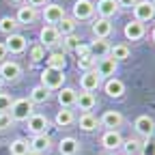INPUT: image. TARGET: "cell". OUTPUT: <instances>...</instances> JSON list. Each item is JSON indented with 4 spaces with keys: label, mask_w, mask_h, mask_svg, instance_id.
I'll return each instance as SVG.
<instances>
[{
    "label": "cell",
    "mask_w": 155,
    "mask_h": 155,
    "mask_svg": "<svg viewBox=\"0 0 155 155\" xmlns=\"http://www.w3.org/2000/svg\"><path fill=\"white\" fill-rule=\"evenodd\" d=\"M63 82H65V73L58 71V69H52V67H45L41 71V86H45L48 91H61L63 88Z\"/></svg>",
    "instance_id": "cell-1"
},
{
    "label": "cell",
    "mask_w": 155,
    "mask_h": 155,
    "mask_svg": "<svg viewBox=\"0 0 155 155\" xmlns=\"http://www.w3.org/2000/svg\"><path fill=\"white\" fill-rule=\"evenodd\" d=\"M32 101L30 99H15L13 104H11V119H13V123L15 121H28L30 119V116L35 114L32 112Z\"/></svg>",
    "instance_id": "cell-2"
},
{
    "label": "cell",
    "mask_w": 155,
    "mask_h": 155,
    "mask_svg": "<svg viewBox=\"0 0 155 155\" xmlns=\"http://www.w3.org/2000/svg\"><path fill=\"white\" fill-rule=\"evenodd\" d=\"M134 17H136V22H149V19L155 17V5L151 2V0H138V2L134 5Z\"/></svg>",
    "instance_id": "cell-3"
},
{
    "label": "cell",
    "mask_w": 155,
    "mask_h": 155,
    "mask_svg": "<svg viewBox=\"0 0 155 155\" xmlns=\"http://www.w3.org/2000/svg\"><path fill=\"white\" fill-rule=\"evenodd\" d=\"M26 123H28V131H30L32 136L48 134V129H50V119H48L45 114H32Z\"/></svg>",
    "instance_id": "cell-4"
},
{
    "label": "cell",
    "mask_w": 155,
    "mask_h": 155,
    "mask_svg": "<svg viewBox=\"0 0 155 155\" xmlns=\"http://www.w3.org/2000/svg\"><path fill=\"white\" fill-rule=\"evenodd\" d=\"M65 17V9L61 5H56V2H48L43 7V19L48 22V26H56L61 19Z\"/></svg>",
    "instance_id": "cell-5"
},
{
    "label": "cell",
    "mask_w": 155,
    "mask_h": 155,
    "mask_svg": "<svg viewBox=\"0 0 155 155\" xmlns=\"http://www.w3.org/2000/svg\"><path fill=\"white\" fill-rule=\"evenodd\" d=\"M95 13V5L91 0H75L73 2V19L80 22V19H91Z\"/></svg>",
    "instance_id": "cell-6"
},
{
    "label": "cell",
    "mask_w": 155,
    "mask_h": 155,
    "mask_svg": "<svg viewBox=\"0 0 155 155\" xmlns=\"http://www.w3.org/2000/svg\"><path fill=\"white\" fill-rule=\"evenodd\" d=\"M99 84H101V78H99V73H97V69L84 71V73L80 75V86H82L84 93H93V91H97V88H99Z\"/></svg>",
    "instance_id": "cell-7"
},
{
    "label": "cell",
    "mask_w": 155,
    "mask_h": 155,
    "mask_svg": "<svg viewBox=\"0 0 155 155\" xmlns=\"http://www.w3.org/2000/svg\"><path fill=\"white\" fill-rule=\"evenodd\" d=\"M19 75H22V67H19L17 63L5 61L2 65H0V78H2L5 82H15Z\"/></svg>",
    "instance_id": "cell-8"
},
{
    "label": "cell",
    "mask_w": 155,
    "mask_h": 155,
    "mask_svg": "<svg viewBox=\"0 0 155 155\" xmlns=\"http://www.w3.org/2000/svg\"><path fill=\"white\" fill-rule=\"evenodd\" d=\"M37 17H39L37 9H32V7L26 5V7H19V9H17L15 22H17V26H30V24L37 22Z\"/></svg>",
    "instance_id": "cell-9"
},
{
    "label": "cell",
    "mask_w": 155,
    "mask_h": 155,
    "mask_svg": "<svg viewBox=\"0 0 155 155\" xmlns=\"http://www.w3.org/2000/svg\"><path fill=\"white\" fill-rule=\"evenodd\" d=\"M121 144H123V138H121L119 129H108L101 136V147L106 151H116V149H121Z\"/></svg>",
    "instance_id": "cell-10"
},
{
    "label": "cell",
    "mask_w": 155,
    "mask_h": 155,
    "mask_svg": "<svg viewBox=\"0 0 155 155\" xmlns=\"http://www.w3.org/2000/svg\"><path fill=\"white\" fill-rule=\"evenodd\" d=\"M28 147H30V151H35V153H39V155H43V153H48V151L52 149V138H50L48 134L32 136V140L28 142Z\"/></svg>",
    "instance_id": "cell-11"
},
{
    "label": "cell",
    "mask_w": 155,
    "mask_h": 155,
    "mask_svg": "<svg viewBox=\"0 0 155 155\" xmlns=\"http://www.w3.org/2000/svg\"><path fill=\"white\" fill-rule=\"evenodd\" d=\"M39 39H41L43 48H54L56 43H61V35H58L56 26H43L39 32Z\"/></svg>",
    "instance_id": "cell-12"
},
{
    "label": "cell",
    "mask_w": 155,
    "mask_h": 155,
    "mask_svg": "<svg viewBox=\"0 0 155 155\" xmlns=\"http://www.w3.org/2000/svg\"><path fill=\"white\" fill-rule=\"evenodd\" d=\"M5 48H7V52H11V54H22V52L26 50V37H24V35H17V32L9 35Z\"/></svg>",
    "instance_id": "cell-13"
},
{
    "label": "cell",
    "mask_w": 155,
    "mask_h": 155,
    "mask_svg": "<svg viewBox=\"0 0 155 155\" xmlns=\"http://www.w3.org/2000/svg\"><path fill=\"white\" fill-rule=\"evenodd\" d=\"M123 114L121 112H116V110H108V112H104V116H101V125L104 127H108V129H119L121 125H123Z\"/></svg>",
    "instance_id": "cell-14"
},
{
    "label": "cell",
    "mask_w": 155,
    "mask_h": 155,
    "mask_svg": "<svg viewBox=\"0 0 155 155\" xmlns=\"http://www.w3.org/2000/svg\"><path fill=\"white\" fill-rule=\"evenodd\" d=\"M91 30H93L95 39H108L112 35V24H110V19L99 17V19H95V22H93V28Z\"/></svg>",
    "instance_id": "cell-15"
},
{
    "label": "cell",
    "mask_w": 155,
    "mask_h": 155,
    "mask_svg": "<svg viewBox=\"0 0 155 155\" xmlns=\"http://www.w3.org/2000/svg\"><path fill=\"white\" fill-rule=\"evenodd\" d=\"M104 91L108 97H112V99H119V97H123L125 93V84L119 80V78H110V80L104 84Z\"/></svg>",
    "instance_id": "cell-16"
},
{
    "label": "cell",
    "mask_w": 155,
    "mask_h": 155,
    "mask_svg": "<svg viewBox=\"0 0 155 155\" xmlns=\"http://www.w3.org/2000/svg\"><path fill=\"white\" fill-rule=\"evenodd\" d=\"M95 11L99 13L104 19H110L116 15V11H119V5H116V0H99L95 7Z\"/></svg>",
    "instance_id": "cell-17"
},
{
    "label": "cell",
    "mask_w": 155,
    "mask_h": 155,
    "mask_svg": "<svg viewBox=\"0 0 155 155\" xmlns=\"http://www.w3.org/2000/svg\"><path fill=\"white\" fill-rule=\"evenodd\" d=\"M91 48V56L93 58H106L110 54V43H108V39H95V41L88 43Z\"/></svg>",
    "instance_id": "cell-18"
},
{
    "label": "cell",
    "mask_w": 155,
    "mask_h": 155,
    "mask_svg": "<svg viewBox=\"0 0 155 155\" xmlns=\"http://www.w3.org/2000/svg\"><path fill=\"white\" fill-rule=\"evenodd\" d=\"M153 125H155V121L151 119V116H147V114L138 116V119H136V123H134L136 131H138L140 136H144V138H151V134H153Z\"/></svg>",
    "instance_id": "cell-19"
},
{
    "label": "cell",
    "mask_w": 155,
    "mask_h": 155,
    "mask_svg": "<svg viewBox=\"0 0 155 155\" xmlns=\"http://www.w3.org/2000/svg\"><path fill=\"white\" fill-rule=\"evenodd\" d=\"M75 99H78V91H75V88L63 86L61 91H58V104H61V108H71V106H75Z\"/></svg>",
    "instance_id": "cell-20"
},
{
    "label": "cell",
    "mask_w": 155,
    "mask_h": 155,
    "mask_svg": "<svg viewBox=\"0 0 155 155\" xmlns=\"http://www.w3.org/2000/svg\"><path fill=\"white\" fill-rule=\"evenodd\" d=\"M116 67H119V63H116L114 58L106 56V58L99 61V65H97V73H99V78H112L114 71H116Z\"/></svg>",
    "instance_id": "cell-21"
},
{
    "label": "cell",
    "mask_w": 155,
    "mask_h": 155,
    "mask_svg": "<svg viewBox=\"0 0 155 155\" xmlns=\"http://www.w3.org/2000/svg\"><path fill=\"white\" fill-rule=\"evenodd\" d=\"M75 106L80 108L82 112H91L95 106H97V97L93 93H78V99H75Z\"/></svg>",
    "instance_id": "cell-22"
},
{
    "label": "cell",
    "mask_w": 155,
    "mask_h": 155,
    "mask_svg": "<svg viewBox=\"0 0 155 155\" xmlns=\"http://www.w3.org/2000/svg\"><path fill=\"white\" fill-rule=\"evenodd\" d=\"M73 121H75V114H73L71 108H61L56 112V119H54L56 127H69Z\"/></svg>",
    "instance_id": "cell-23"
},
{
    "label": "cell",
    "mask_w": 155,
    "mask_h": 155,
    "mask_svg": "<svg viewBox=\"0 0 155 155\" xmlns=\"http://www.w3.org/2000/svg\"><path fill=\"white\" fill-rule=\"evenodd\" d=\"M78 151H80V142H78L75 138H63L61 142H58V153L61 155H75Z\"/></svg>",
    "instance_id": "cell-24"
},
{
    "label": "cell",
    "mask_w": 155,
    "mask_h": 155,
    "mask_svg": "<svg viewBox=\"0 0 155 155\" xmlns=\"http://www.w3.org/2000/svg\"><path fill=\"white\" fill-rule=\"evenodd\" d=\"M78 125H80L82 131H95L97 125H99V121H97V116L91 114V112H82L80 119H78Z\"/></svg>",
    "instance_id": "cell-25"
},
{
    "label": "cell",
    "mask_w": 155,
    "mask_h": 155,
    "mask_svg": "<svg viewBox=\"0 0 155 155\" xmlns=\"http://www.w3.org/2000/svg\"><path fill=\"white\" fill-rule=\"evenodd\" d=\"M125 37L131 39V41H136V39H142V37H144V24L131 19L129 24H125Z\"/></svg>",
    "instance_id": "cell-26"
},
{
    "label": "cell",
    "mask_w": 155,
    "mask_h": 155,
    "mask_svg": "<svg viewBox=\"0 0 155 155\" xmlns=\"http://www.w3.org/2000/svg\"><path fill=\"white\" fill-rule=\"evenodd\" d=\"M56 30H58V35L61 37H67V35H73V30H75V19L73 17H63L61 22L56 24Z\"/></svg>",
    "instance_id": "cell-27"
},
{
    "label": "cell",
    "mask_w": 155,
    "mask_h": 155,
    "mask_svg": "<svg viewBox=\"0 0 155 155\" xmlns=\"http://www.w3.org/2000/svg\"><path fill=\"white\" fill-rule=\"evenodd\" d=\"M48 67L58 69V71H65V67H67V58H65V54H61V52H52V54L48 56Z\"/></svg>",
    "instance_id": "cell-28"
},
{
    "label": "cell",
    "mask_w": 155,
    "mask_h": 155,
    "mask_svg": "<svg viewBox=\"0 0 155 155\" xmlns=\"http://www.w3.org/2000/svg\"><path fill=\"white\" fill-rule=\"evenodd\" d=\"M48 99H50V91H48L45 86L39 84V86H35V88L30 91V101H32V104H45Z\"/></svg>",
    "instance_id": "cell-29"
},
{
    "label": "cell",
    "mask_w": 155,
    "mask_h": 155,
    "mask_svg": "<svg viewBox=\"0 0 155 155\" xmlns=\"http://www.w3.org/2000/svg\"><path fill=\"white\" fill-rule=\"evenodd\" d=\"M110 58H114L116 63H119V61H127V58H129V48H127L125 43L112 45V48H110Z\"/></svg>",
    "instance_id": "cell-30"
},
{
    "label": "cell",
    "mask_w": 155,
    "mask_h": 155,
    "mask_svg": "<svg viewBox=\"0 0 155 155\" xmlns=\"http://www.w3.org/2000/svg\"><path fill=\"white\" fill-rule=\"evenodd\" d=\"M15 30H17V22H15V17L5 15L2 19H0V32H5V35L9 37V35H13Z\"/></svg>",
    "instance_id": "cell-31"
},
{
    "label": "cell",
    "mask_w": 155,
    "mask_h": 155,
    "mask_svg": "<svg viewBox=\"0 0 155 155\" xmlns=\"http://www.w3.org/2000/svg\"><path fill=\"white\" fill-rule=\"evenodd\" d=\"M9 151H11V155H26V153L30 151L28 140H24V138H17V140H13Z\"/></svg>",
    "instance_id": "cell-32"
},
{
    "label": "cell",
    "mask_w": 155,
    "mask_h": 155,
    "mask_svg": "<svg viewBox=\"0 0 155 155\" xmlns=\"http://www.w3.org/2000/svg\"><path fill=\"white\" fill-rule=\"evenodd\" d=\"M123 151H125V155H140V147H142V142L140 140H136V138H129V140H123Z\"/></svg>",
    "instance_id": "cell-33"
},
{
    "label": "cell",
    "mask_w": 155,
    "mask_h": 155,
    "mask_svg": "<svg viewBox=\"0 0 155 155\" xmlns=\"http://www.w3.org/2000/svg\"><path fill=\"white\" fill-rule=\"evenodd\" d=\"M30 61H32V63H41V61H45V48H43L41 43H37V45L30 48Z\"/></svg>",
    "instance_id": "cell-34"
},
{
    "label": "cell",
    "mask_w": 155,
    "mask_h": 155,
    "mask_svg": "<svg viewBox=\"0 0 155 155\" xmlns=\"http://www.w3.org/2000/svg\"><path fill=\"white\" fill-rule=\"evenodd\" d=\"M95 61H97V58H93V56L78 58V67H80L82 71H91V69H95Z\"/></svg>",
    "instance_id": "cell-35"
},
{
    "label": "cell",
    "mask_w": 155,
    "mask_h": 155,
    "mask_svg": "<svg viewBox=\"0 0 155 155\" xmlns=\"http://www.w3.org/2000/svg\"><path fill=\"white\" fill-rule=\"evenodd\" d=\"M63 45H65V50H73V52H75V48L80 45V37H75V35L63 37Z\"/></svg>",
    "instance_id": "cell-36"
},
{
    "label": "cell",
    "mask_w": 155,
    "mask_h": 155,
    "mask_svg": "<svg viewBox=\"0 0 155 155\" xmlns=\"http://www.w3.org/2000/svg\"><path fill=\"white\" fill-rule=\"evenodd\" d=\"M140 155H155V138H147L140 147Z\"/></svg>",
    "instance_id": "cell-37"
},
{
    "label": "cell",
    "mask_w": 155,
    "mask_h": 155,
    "mask_svg": "<svg viewBox=\"0 0 155 155\" xmlns=\"http://www.w3.org/2000/svg\"><path fill=\"white\" fill-rule=\"evenodd\" d=\"M11 104H13L11 97H9L7 93H0V114L7 112V110H11Z\"/></svg>",
    "instance_id": "cell-38"
},
{
    "label": "cell",
    "mask_w": 155,
    "mask_h": 155,
    "mask_svg": "<svg viewBox=\"0 0 155 155\" xmlns=\"http://www.w3.org/2000/svg\"><path fill=\"white\" fill-rule=\"evenodd\" d=\"M11 125H13L11 114H9V112H2V114H0V129H9Z\"/></svg>",
    "instance_id": "cell-39"
},
{
    "label": "cell",
    "mask_w": 155,
    "mask_h": 155,
    "mask_svg": "<svg viewBox=\"0 0 155 155\" xmlns=\"http://www.w3.org/2000/svg\"><path fill=\"white\" fill-rule=\"evenodd\" d=\"M75 54H78V58H84V56H91V48H88V43H80L75 48Z\"/></svg>",
    "instance_id": "cell-40"
},
{
    "label": "cell",
    "mask_w": 155,
    "mask_h": 155,
    "mask_svg": "<svg viewBox=\"0 0 155 155\" xmlns=\"http://www.w3.org/2000/svg\"><path fill=\"white\" fill-rule=\"evenodd\" d=\"M136 2H138V0H116V5H119V7H127V9H134Z\"/></svg>",
    "instance_id": "cell-41"
},
{
    "label": "cell",
    "mask_w": 155,
    "mask_h": 155,
    "mask_svg": "<svg viewBox=\"0 0 155 155\" xmlns=\"http://www.w3.org/2000/svg\"><path fill=\"white\" fill-rule=\"evenodd\" d=\"M48 5V0H28V7L37 9V7H45Z\"/></svg>",
    "instance_id": "cell-42"
},
{
    "label": "cell",
    "mask_w": 155,
    "mask_h": 155,
    "mask_svg": "<svg viewBox=\"0 0 155 155\" xmlns=\"http://www.w3.org/2000/svg\"><path fill=\"white\" fill-rule=\"evenodd\" d=\"M7 48H5V43H0V63H5V58H7Z\"/></svg>",
    "instance_id": "cell-43"
},
{
    "label": "cell",
    "mask_w": 155,
    "mask_h": 155,
    "mask_svg": "<svg viewBox=\"0 0 155 155\" xmlns=\"http://www.w3.org/2000/svg\"><path fill=\"white\" fill-rule=\"evenodd\" d=\"M151 39H153V43H155V28H153V32H151Z\"/></svg>",
    "instance_id": "cell-44"
},
{
    "label": "cell",
    "mask_w": 155,
    "mask_h": 155,
    "mask_svg": "<svg viewBox=\"0 0 155 155\" xmlns=\"http://www.w3.org/2000/svg\"><path fill=\"white\" fill-rule=\"evenodd\" d=\"M26 155H39V153H35V151H28V153H26Z\"/></svg>",
    "instance_id": "cell-45"
},
{
    "label": "cell",
    "mask_w": 155,
    "mask_h": 155,
    "mask_svg": "<svg viewBox=\"0 0 155 155\" xmlns=\"http://www.w3.org/2000/svg\"><path fill=\"white\" fill-rule=\"evenodd\" d=\"M151 136H153V138H155V125H153V134H151Z\"/></svg>",
    "instance_id": "cell-46"
},
{
    "label": "cell",
    "mask_w": 155,
    "mask_h": 155,
    "mask_svg": "<svg viewBox=\"0 0 155 155\" xmlns=\"http://www.w3.org/2000/svg\"><path fill=\"white\" fill-rule=\"evenodd\" d=\"M11 2H24V0H11Z\"/></svg>",
    "instance_id": "cell-47"
},
{
    "label": "cell",
    "mask_w": 155,
    "mask_h": 155,
    "mask_svg": "<svg viewBox=\"0 0 155 155\" xmlns=\"http://www.w3.org/2000/svg\"><path fill=\"white\" fill-rule=\"evenodd\" d=\"M2 84H5V80H2V78H0V86H2Z\"/></svg>",
    "instance_id": "cell-48"
},
{
    "label": "cell",
    "mask_w": 155,
    "mask_h": 155,
    "mask_svg": "<svg viewBox=\"0 0 155 155\" xmlns=\"http://www.w3.org/2000/svg\"><path fill=\"white\" fill-rule=\"evenodd\" d=\"M151 2H153V5H155V0H151Z\"/></svg>",
    "instance_id": "cell-49"
},
{
    "label": "cell",
    "mask_w": 155,
    "mask_h": 155,
    "mask_svg": "<svg viewBox=\"0 0 155 155\" xmlns=\"http://www.w3.org/2000/svg\"><path fill=\"white\" fill-rule=\"evenodd\" d=\"M104 155H108V153H104Z\"/></svg>",
    "instance_id": "cell-50"
}]
</instances>
